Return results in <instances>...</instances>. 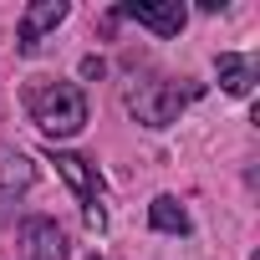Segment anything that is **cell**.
<instances>
[{
	"instance_id": "6da1fadb",
	"label": "cell",
	"mask_w": 260,
	"mask_h": 260,
	"mask_svg": "<svg viewBox=\"0 0 260 260\" xmlns=\"http://www.w3.org/2000/svg\"><path fill=\"white\" fill-rule=\"evenodd\" d=\"M26 107H31L36 127L51 133V138H72L87 122V97L72 82H31L26 87Z\"/></svg>"
},
{
	"instance_id": "7a4b0ae2",
	"label": "cell",
	"mask_w": 260,
	"mask_h": 260,
	"mask_svg": "<svg viewBox=\"0 0 260 260\" xmlns=\"http://www.w3.org/2000/svg\"><path fill=\"white\" fill-rule=\"evenodd\" d=\"M122 102H127V112H133L138 122L169 127V122L184 112L189 97H184L174 82H164V77H133V82H127V92H122Z\"/></svg>"
},
{
	"instance_id": "3957f363",
	"label": "cell",
	"mask_w": 260,
	"mask_h": 260,
	"mask_svg": "<svg viewBox=\"0 0 260 260\" xmlns=\"http://www.w3.org/2000/svg\"><path fill=\"white\" fill-rule=\"evenodd\" d=\"M122 16L138 21V26H148V31H158V36H179L184 21H189V11L179 6V0H127Z\"/></svg>"
},
{
	"instance_id": "277c9868",
	"label": "cell",
	"mask_w": 260,
	"mask_h": 260,
	"mask_svg": "<svg viewBox=\"0 0 260 260\" xmlns=\"http://www.w3.org/2000/svg\"><path fill=\"white\" fill-rule=\"evenodd\" d=\"M21 255L26 260H61L67 255V240L51 219H26L21 224Z\"/></svg>"
},
{
	"instance_id": "5b68a950",
	"label": "cell",
	"mask_w": 260,
	"mask_h": 260,
	"mask_svg": "<svg viewBox=\"0 0 260 260\" xmlns=\"http://www.w3.org/2000/svg\"><path fill=\"white\" fill-rule=\"evenodd\" d=\"M61 21H67V0H36V6L21 16V46L31 51V46H36L46 31H56Z\"/></svg>"
},
{
	"instance_id": "8992f818",
	"label": "cell",
	"mask_w": 260,
	"mask_h": 260,
	"mask_svg": "<svg viewBox=\"0 0 260 260\" xmlns=\"http://www.w3.org/2000/svg\"><path fill=\"white\" fill-rule=\"evenodd\" d=\"M56 174H61V179L72 184V194H77V199H87V204H92V199H97V189H102L97 169H92L87 158H77V153H56Z\"/></svg>"
},
{
	"instance_id": "52a82bcc",
	"label": "cell",
	"mask_w": 260,
	"mask_h": 260,
	"mask_svg": "<svg viewBox=\"0 0 260 260\" xmlns=\"http://www.w3.org/2000/svg\"><path fill=\"white\" fill-rule=\"evenodd\" d=\"M219 87H224L230 97H250V87H255V56L224 51V56H219Z\"/></svg>"
},
{
	"instance_id": "ba28073f",
	"label": "cell",
	"mask_w": 260,
	"mask_h": 260,
	"mask_svg": "<svg viewBox=\"0 0 260 260\" xmlns=\"http://www.w3.org/2000/svg\"><path fill=\"white\" fill-rule=\"evenodd\" d=\"M148 219H153V230H164V235H189V209H184L174 194H158V199L148 204Z\"/></svg>"
},
{
	"instance_id": "9c48e42d",
	"label": "cell",
	"mask_w": 260,
	"mask_h": 260,
	"mask_svg": "<svg viewBox=\"0 0 260 260\" xmlns=\"http://www.w3.org/2000/svg\"><path fill=\"white\" fill-rule=\"evenodd\" d=\"M31 179H36V169H31V158H26V153L0 148V189H26Z\"/></svg>"
},
{
	"instance_id": "30bf717a",
	"label": "cell",
	"mask_w": 260,
	"mask_h": 260,
	"mask_svg": "<svg viewBox=\"0 0 260 260\" xmlns=\"http://www.w3.org/2000/svg\"><path fill=\"white\" fill-rule=\"evenodd\" d=\"M87 224H92V230H102V224H107V214H102L97 204H87Z\"/></svg>"
}]
</instances>
